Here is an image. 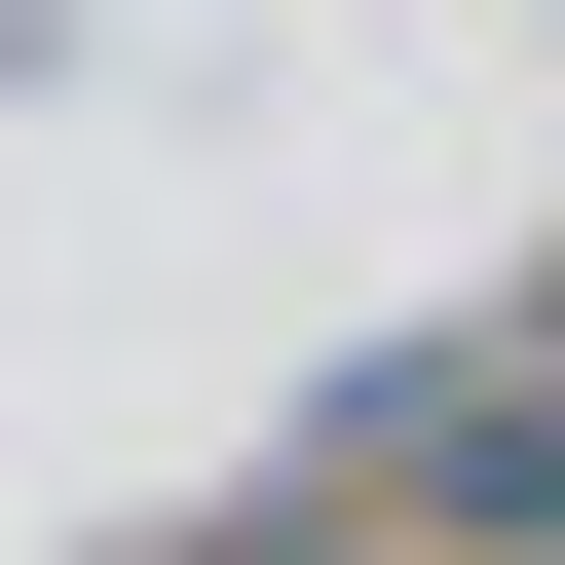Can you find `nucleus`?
Returning a JSON list of instances; mask_svg holds the SVG:
<instances>
[{
    "label": "nucleus",
    "instance_id": "obj_1",
    "mask_svg": "<svg viewBox=\"0 0 565 565\" xmlns=\"http://www.w3.org/2000/svg\"><path fill=\"white\" fill-rule=\"evenodd\" d=\"M302 490L415 527V565H565V340H527V302H490V340H377V377L302 415Z\"/></svg>",
    "mask_w": 565,
    "mask_h": 565
},
{
    "label": "nucleus",
    "instance_id": "obj_2",
    "mask_svg": "<svg viewBox=\"0 0 565 565\" xmlns=\"http://www.w3.org/2000/svg\"><path fill=\"white\" fill-rule=\"evenodd\" d=\"M527 340H565V302H527Z\"/></svg>",
    "mask_w": 565,
    "mask_h": 565
}]
</instances>
